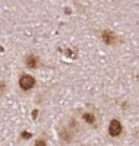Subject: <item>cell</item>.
<instances>
[{"mask_svg":"<svg viewBox=\"0 0 139 146\" xmlns=\"http://www.w3.org/2000/svg\"><path fill=\"white\" fill-rule=\"evenodd\" d=\"M84 119L86 122H88V123H93L96 121V118H94V116L92 113H85L84 115Z\"/></svg>","mask_w":139,"mask_h":146,"instance_id":"5","label":"cell"},{"mask_svg":"<svg viewBox=\"0 0 139 146\" xmlns=\"http://www.w3.org/2000/svg\"><path fill=\"white\" fill-rule=\"evenodd\" d=\"M19 85L24 91H28L30 88H33V86L35 85V80L29 75H23L19 80Z\"/></svg>","mask_w":139,"mask_h":146,"instance_id":"1","label":"cell"},{"mask_svg":"<svg viewBox=\"0 0 139 146\" xmlns=\"http://www.w3.org/2000/svg\"><path fill=\"white\" fill-rule=\"evenodd\" d=\"M35 146H47V145H46L44 140H38V141L35 143Z\"/></svg>","mask_w":139,"mask_h":146,"instance_id":"6","label":"cell"},{"mask_svg":"<svg viewBox=\"0 0 139 146\" xmlns=\"http://www.w3.org/2000/svg\"><path fill=\"white\" fill-rule=\"evenodd\" d=\"M27 66L28 68H37L38 66V58L34 56H29L27 58Z\"/></svg>","mask_w":139,"mask_h":146,"instance_id":"4","label":"cell"},{"mask_svg":"<svg viewBox=\"0 0 139 146\" xmlns=\"http://www.w3.org/2000/svg\"><path fill=\"white\" fill-rule=\"evenodd\" d=\"M122 132V126L121 123L117 121V119H112L110 126H109V133L111 137H117V135H120Z\"/></svg>","mask_w":139,"mask_h":146,"instance_id":"2","label":"cell"},{"mask_svg":"<svg viewBox=\"0 0 139 146\" xmlns=\"http://www.w3.org/2000/svg\"><path fill=\"white\" fill-rule=\"evenodd\" d=\"M103 40H104L106 44L111 45L112 42H114V40H115V35L112 34L111 32H104L103 33Z\"/></svg>","mask_w":139,"mask_h":146,"instance_id":"3","label":"cell"},{"mask_svg":"<svg viewBox=\"0 0 139 146\" xmlns=\"http://www.w3.org/2000/svg\"><path fill=\"white\" fill-rule=\"evenodd\" d=\"M23 137H24V138H30V134H28V133H23Z\"/></svg>","mask_w":139,"mask_h":146,"instance_id":"7","label":"cell"}]
</instances>
